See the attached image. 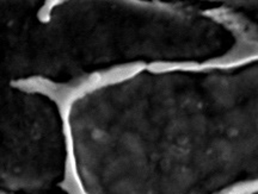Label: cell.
Returning <instances> with one entry per match:
<instances>
[{"mask_svg": "<svg viewBox=\"0 0 258 194\" xmlns=\"http://www.w3.org/2000/svg\"><path fill=\"white\" fill-rule=\"evenodd\" d=\"M256 60H258V42L244 41L238 43L224 56L206 61L202 64L194 63V72H201L206 69H230Z\"/></svg>", "mask_w": 258, "mask_h": 194, "instance_id": "6da1fadb", "label": "cell"}, {"mask_svg": "<svg viewBox=\"0 0 258 194\" xmlns=\"http://www.w3.org/2000/svg\"><path fill=\"white\" fill-rule=\"evenodd\" d=\"M258 193V180H251L231 186L230 188L222 190L220 194H254Z\"/></svg>", "mask_w": 258, "mask_h": 194, "instance_id": "7a4b0ae2", "label": "cell"}]
</instances>
